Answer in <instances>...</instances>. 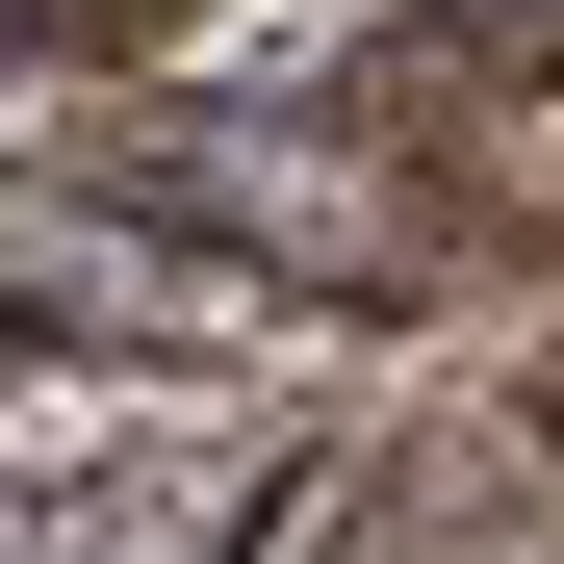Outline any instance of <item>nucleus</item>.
<instances>
[{
    "instance_id": "obj_1",
    "label": "nucleus",
    "mask_w": 564,
    "mask_h": 564,
    "mask_svg": "<svg viewBox=\"0 0 564 564\" xmlns=\"http://www.w3.org/2000/svg\"><path fill=\"white\" fill-rule=\"evenodd\" d=\"M257 539V462H154V488H0V564H231Z\"/></svg>"
}]
</instances>
